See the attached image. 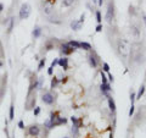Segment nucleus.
I'll return each mask as SVG.
<instances>
[{
  "mask_svg": "<svg viewBox=\"0 0 146 138\" xmlns=\"http://www.w3.org/2000/svg\"><path fill=\"white\" fill-rule=\"evenodd\" d=\"M115 14H116V10H115V5L113 3H110L107 5V11H106V15H105V18H106V22L107 23H112L113 20H115Z\"/></svg>",
  "mask_w": 146,
  "mask_h": 138,
  "instance_id": "nucleus-1",
  "label": "nucleus"
},
{
  "mask_svg": "<svg viewBox=\"0 0 146 138\" xmlns=\"http://www.w3.org/2000/svg\"><path fill=\"white\" fill-rule=\"evenodd\" d=\"M30 15V5L28 3H24L21 5L20 7V14H18V16H20V20H27Z\"/></svg>",
  "mask_w": 146,
  "mask_h": 138,
  "instance_id": "nucleus-2",
  "label": "nucleus"
},
{
  "mask_svg": "<svg viewBox=\"0 0 146 138\" xmlns=\"http://www.w3.org/2000/svg\"><path fill=\"white\" fill-rule=\"evenodd\" d=\"M42 100H43V103H44V104H46V105H52V104H54V102H55V98H54L52 93L48 92V93H44V94H43Z\"/></svg>",
  "mask_w": 146,
  "mask_h": 138,
  "instance_id": "nucleus-3",
  "label": "nucleus"
},
{
  "mask_svg": "<svg viewBox=\"0 0 146 138\" xmlns=\"http://www.w3.org/2000/svg\"><path fill=\"white\" fill-rule=\"evenodd\" d=\"M77 49H74V48H72L68 43L67 44H62L61 45V53L63 54V55H69V54H72V53H74Z\"/></svg>",
  "mask_w": 146,
  "mask_h": 138,
  "instance_id": "nucleus-4",
  "label": "nucleus"
},
{
  "mask_svg": "<svg viewBox=\"0 0 146 138\" xmlns=\"http://www.w3.org/2000/svg\"><path fill=\"white\" fill-rule=\"evenodd\" d=\"M88 60H89V64L91 67H97V59H96V55L93 53V54H89L88 55Z\"/></svg>",
  "mask_w": 146,
  "mask_h": 138,
  "instance_id": "nucleus-5",
  "label": "nucleus"
},
{
  "mask_svg": "<svg viewBox=\"0 0 146 138\" xmlns=\"http://www.w3.org/2000/svg\"><path fill=\"white\" fill-rule=\"evenodd\" d=\"M28 133H29L32 137H36V136L40 133V128H39V126H36V125L30 126V127L28 128Z\"/></svg>",
  "mask_w": 146,
  "mask_h": 138,
  "instance_id": "nucleus-6",
  "label": "nucleus"
},
{
  "mask_svg": "<svg viewBox=\"0 0 146 138\" xmlns=\"http://www.w3.org/2000/svg\"><path fill=\"white\" fill-rule=\"evenodd\" d=\"M112 88H111V84L110 83H101V86H100V90L102 92V94H105L106 97H108V92L111 90Z\"/></svg>",
  "mask_w": 146,
  "mask_h": 138,
  "instance_id": "nucleus-7",
  "label": "nucleus"
},
{
  "mask_svg": "<svg viewBox=\"0 0 146 138\" xmlns=\"http://www.w3.org/2000/svg\"><path fill=\"white\" fill-rule=\"evenodd\" d=\"M124 44H125V42L119 41V42H118V45H117L119 54H121V55H123V56H125V55H127V48H125V45H124Z\"/></svg>",
  "mask_w": 146,
  "mask_h": 138,
  "instance_id": "nucleus-8",
  "label": "nucleus"
},
{
  "mask_svg": "<svg viewBox=\"0 0 146 138\" xmlns=\"http://www.w3.org/2000/svg\"><path fill=\"white\" fill-rule=\"evenodd\" d=\"M107 102H108V108H110V110H111L112 112H115L116 111V103H115V100H113V98L112 97H107Z\"/></svg>",
  "mask_w": 146,
  "mask_h": 138,
  "instance_id": "nucleus-9",
  "label": "nucleus"
},
{
  "mask_svg": "<svg viewBox=\"0 0 146 138\" xmlns=\"http://www.w3.org/2000/svg\"><path fill=\"white\" fill-rule=\"evenodd\" d=\"M59 65H60L63 70H68V59H67V57H61V59H59Z\"/></svg>",
  "mask_w": 146,
  "mask_h": 138,
  "instance_id": "nucleus-10",
  "label": "nucleus"
},
{
  "mask_svg": "<svg viewBox=\"0 0 146 138\" xmlns=\"http://www.w3.org/2000/svg\"><path fill=\"white\" fill-rule=\"evenodd\" d=\"M71 28L73 31H79L82 28V23H79V21H77V20H73L71 22Z\"/></svg>",
  "mask_w": 146,
  "mask_h": 138,
  "instance_id": "nucleus-11",
  "label": "nucleus"
},
{
  "mask_svg": "<svg viewBox=\"0 0 146 138\" xmlns=\"http://www.w3.org/2000/svg\"><path fill=\"white\" fill-rule=\"evenodd\" d=\"M32 35H33V38H39L42 35V28L39 26H35L33 32H32Z\"/></svg>",
  "mask_w": 146,
  "mask_h": 138,
  "instance_id": "nucleus-12",
  "label": "nucleus"
},
{
  "mask_svg": "<svg viewBox=\"0 0 146 138\" xmlns=\"http://www.w3.org/2000/svg\"><path fill=\"white\" fill-rule=\"evenodd\" d=\"M65 124H67V119H65V117H57V119H56V121H55V127H56V126H60V125H65Z\"/></svg>",
  "mask_w": 146,
  "mask_h": 138,
  "instance_id": "nucleus-13",
  "label": "nucleus"
},
{
  "mask_svg": "<svg viewBox=\"0 0 146 138\" xmlns=\"http://www.w3.org/2000/svg\"><path fill=\"white\" fill-rule=\"evenodd\" d=\"M48 21L50 22V23H55V25H60L61 23V20L59 18V17H54V16H49V20Z\"/></svg>",
  "mask_w": 146,
  "mask_h": 138,
  "instance_id": "nucleus-14",
  "label": "nucleus"
},
{
  "mask_svg": "<svg viewBox=\"0 0 146 138\" xmlns=\"http://www.w3.org/2000/svg\"><path fill=\"white\" fill-rule=\"evenodd\" d=\"M44 14H46L48 16L52 15V5L45 4V5H44Z\"/></svg>",
  "mask_w": 146,
  "mask_h": 138,
  "instance_id": "nucleus-15",
  "label": "nucleus"
},
{
  "mask_svg": "<svg viewBox=\"0 0 146 138\" xmlns=\"http://www.w3.org/2000/svg\"><path fill=\"white\" fill-rule=\"evenodd\" d=\"M144 93H145V86H141V87L139 88L138 93H136V100L141 99V97L144 95Z\"/></svg>",
  "mask_w": 146,
  "mask_h": 138,
  "instance_id": "nucleus-16",
  "label": "nucleus"
},
{
  "mask_svg": "<svg viewBox=\"0 0 146 138\" xmlns=\"http://www.w3.org/2000/svg\"><path fill=\"white\" fill-rule=\"evenodd\" d=\"M9 119H10V120H13V119H15V106H13V104H11V105H10Z\"/></svg>",
  "mask_w": 146,
  "mask_h": 138,
  "instance_id": "nucleus-17",
  "label": "nucleus"
},
{
  "mask_svg": "<svg viewBox=\"0 0 146 138\" xmlns=\"http://www.w3.org/2000/svg\"><path fill=\"white\" fill-rule=\"evenodd\" d=\"M68 44L74 49H80V43L77 42V41H71V42H68Z\"/></svg>",
  "mask_w": 146,
  "mask_h": 138,
  "instance_id": "nucleus-18",
  "label": "nucleus"
},
{
  "mask_svg": "<svg viewBox=\"0 0 146 138\" xmlns=\"http://www.w3.org/2000/svg\"><path fill=\"white\" fill-rule=\"evenodd\" d=\"M80 48L84 49V50H86V51H90L91 50V45L89 43H86V42H82L80 43Z\"/></svg>",
  "mask_w": 146,
  "mask_h": 138,
  "instance_id": "nucleus-19",
  "label": "nucleus"
},
{
  "mask_svg": "<svg viewBox=\"0 0 146 138\" xmlns=\"http://www.w3.org/2000/svg\"><path fill=\"white\" fill-rule=\"evenodd\" d=\"M73 3H74V0H62V6L63 7H69L73 5Z\"/></svg>",
  "mask_w": 146,
  "mask_h": 138,
  "instance_id": "nucleus-20",
  "label": "nucleus"
},
{
  "mask_svg": "<svg viewBox=\"0 0 146 138\" xmlns=\"http://www.w3.org/2000/svg\"><path fill=\"white\" fill-rule=\"evenodd\" d=\"M57 83H59V78L57 77H52V80H51V84H50V87H51V89H54V88H56V86H57Z\"/></svg>",
  "mask_w": 146,
  "mask_h": 138,
  "instance_id": "nucleus-21",
  "label": "nucleus"
},
{
  "mask_svg": "<svg viewBox=\"0 0 146 138\" xmlns=\"http://www.w3.org/2000/svg\"><path fill=\"white\" fill-rule=\"evenodd\" d=\"M71 121H72L73 126H77V127L80 126V125H79V121H78V119H77L76 116H72V117H71Z\"/></svg>",
  "mask_w": 146,
  "mask_h": 138,
  "instance_id": "nucleus-22",
  "label": "nucleus"
},
{
  "mask_svg": "<svg viewBox=\"0 0 146 138\" xmlns=\"http://www.w3.org/2000/svg\"><path fill=\"white\" fill-rule=\"evenodd\" d=\"M45 62H46V60H45V59H40V61H39V65H38V71L43 70V67L45 66Z\"/></svg>",
  "mask_w": 146,
  "mask_h": 138,
  "instance_id": "nucleus-23",
  "label": "nucleus"
},
{
  "mask_svg": "<svg viewBox=\"0 0 146 138\" xmlns=\"http://www.w3.org/2000/svg\"><path fill=\"white\" fill-rule=\"evenodd\" d=\"M95 15H96V21H97V23H101L102 18H101V12H100V10H96Z\"/></svg>",
  "mask_w": 146,
  "mask_h": 138,
  "instance_id": "nucleus-24",
  "label": "nucleus"
},
{
  "mask_svg": "<svg viewBox=\"0 0 146 138\" xmlns=\"http://www.w3.org/2000/svg\"><path fill=\"white\" fill-rule=\"evenodd\" d=\"M102 71H103V72H107V73L110 72V65H108L107 62H103V64H102Z\"/></svg>",
  "mask_w": 146,
  "mask_h": 138,
  "instance_id": "nucleus-25",
  "label": "nucleus"
},
{
  "mask_svg": "<svg viewBox=\"0 0 146 138\" xmlns=\"http://www.w3.org/2000/svg\"><path fill=\"white\" fill-rule=\"evenodd\" d=\"M136 100V93H134V92H132L130 93V103L132 104H134V102Z\"/></svg>",
  "mask_w": 146,
  "mask_h": 138,
  "instance_id": "nucleus-26",
  "label": "nucleus"
},
{
  "mask_svg": "<svg viewBox=\"0 0 146 138\" xmlns=\"http://www.w3.org/2000/svg\"><path fill=\"white\" fill-rule=\"evenodd\" d=\"M133 34L135 37H139V34H140V31H139V28L136 26H133Z\"/></svg>",
  "mask_w": 146,
  "mask_h": 138,
  "instance_id": "nucleus-27",
  "label": "nucleus"
},
{
  "mask_svg": "<svg viewBox=\"0 0 146 138\" xmlns=\"http://www.w3.org/2000/svg\"><path fill=\"white\" fill-rule=\"evenodd\" d=\"M134 111H135V106H134V104H132V105H130V109H129V112H128V115H129V117H132V116H133Z\"/></svg>",
  "mask_w": 146,
  "mask_h": 138,
  "instance_id": "nucleus-28",
  "label": "nucleus"
},
{
  "mask_svg": "<svg viewBox=\"0 0 146 138\" xmlns=\"http://www.w3.org/2000/svg\"><path fill=\"white\" fill-rule=\"evenodd\" d=\"M101 81H102V83H108L107 82V78H106V76H105V72L103 71H101Z\"/></svg>",
  "mask_w": 146,
  "mask_h": 138,
  "instance_id": "nucleus-29",
  "label": "nucleus"
},
{
  "mask_svg": "<svg viewBox=\"0 0 146 138\" xmlns=\"http://www.w3.org/2000/svg\"><path fill=\"white\" fill-rule=\"evenodd\" d=\"M39 112H40V108H39V106H35V108L33 109V114H34L35 116H38Z\"/></svg>",
  "mask_w": 146,
  "mask_h": 138,
  "instance_id": "nucleus-30",
  "label": "nucleus"
},
{
  "mask_svg": "<svg viewBox=\"0 0 146 138\" xmlns=\"http://www.w3.org/2000/svg\"><path fill=\"white\" fill-rule=\"evenodd\" d=\"M12 27H13V18H10V25H9V29H7L9 33L12 31Z\"/></svg>",
  "mask_w": 146,
  "mask_h": 138,
  "instance_id": "nucleus-31",
  "label": "nucleus"
},
{
  "mask_svg": "<svg viewBox=\"0 0 146 138\" xmlns=\"http://www.w3.org/2000/svg\"><path fill=\"white\" fill-rule=\"evenodd\" d=\"M18 127H20L21 130H23V128H24V124H23V120H20V121H18Z\"/></svg>",
  "mask_w": 146,
  "mask_h": 138,
  "instance_id": "nucleus-32",
  "label": "nucleus"
},
{
  "mask_svg": "<svg viewBox=\"0 0 146 138\" xmlns=\"http://www.w3.org/2000/svg\"><path fill=\"white\" fill-rule=\"evenodd\" d=\"M108 81H110V82H113V81H115L113 75H112V73H110V72H108Z\"/></svg>",
  "mask_w": 146,
  "mask_h": 138,
  "instance_id": "nucleus-33",
  "label": "nucleus"
},
{
  "mask_svg": "<svg viewBox=\"0 0 146 138\" xmlns=\"http://www.w3.org/2000/svg\"><path fill=\"white\" fill-rule=\"evenodd\" d=\"M84 18H85V14H83V15L80 16V18L78 20V21H79V23H82V25L84 23Z\"/></svg>",
  "mask_w": 146,
  "mask_h": 138,
  "instance_id": "nucleus-34",
  "label": "nucleus"
},
{
  "mask_svg": "<svg viewBox=\"0 0 146 138\" xmlns=\"http://www.w3.org/2000/svg\"><path fill=\"white\" fill-rule=\"evenodd\" d=\"M95 31H96V32H101V31H102V25L99 23V25L96 26V29H95Z\"/></svg>",
  "mask_w": 146,
  "mask_h": 138,
  "instance_id": "nucleus-35",
  "label": "nucleus"
},
{
  "mask_svg": "<svg viewBox=\"0 0 146 138\" xmlns=\"http://www.w3.org/2000/svg\"><path fill=\"white\" fill-rule=\"evenodd\" d=\"M57 64H59V59H55V60L51 62V66H52V67H55V66H56Z\"/></svg>",
  "mask_w": 146,
  "mask_h": 138,
  "instance_id": "nucleus-36",
  "label": "nucleus"
},
{
  "mask_svg": "<svg viewBox=\"0 0 146 138\" xmlns=\"http://www.w3.org/2000/svg\"><path fill=\"white\" fill-rule=\"evenodd\" d=\"M46 1H48L49 5H54L55 3H56V0H46Z\"/></svg>",
  "mask_w": 146,
  "mask_h": 138,
  "instance_id": "nucleus-37",
  "label": "nucleus"
},
{
  "mask_svg": "<svg viewBox=\"0 0 146 138\" xmlns=\"http://www.w3.org/2000/svg\"><path fill=\"white\" fill-rule=\"evenodd\" d=\"M52 70H54V67H52V66H50V67H49V70H48V75H52Z\"/></svg>",
  "mask_w": 146,
  "mask_h": 138,
  "instance_id": "nucleus-38",
  "label": "nucleus"
},
{
  "mask_svg": "<svg viewBox=\"0 0 146 138\" xmlns=\"http://www.w3.org/2000/svg\"><path fill=\"white\" fill-rule=\"evenodd\" d=\"M3 10H4V5H3L1 3H0V14L3 12Z\"/></svg>",
  "mask_w": 146,
  "mask_h": 138,
  "instance_id": "nucleus-39",
  "label": "nucleus"
},
{
  "mask_svg": "<svg viewBox=\"0 0 146 138\" xmlns=\"http://www.w3.org/2000/svg\"><path fill=\"white\" fill-rule=\"evenodd\" d=\"M97 4H99V6H102V4H103V0H99V1H97Z\"/></svg>",
  "mask_w": 146,
  "mask_h": 138,
  "instance_id": "nucleus-40",
  "label": "nucleus"
},
{
  "mask_svg": "<svg viewBox=\"0 0 146 138\" xmlns=\"http://www.w3.org/2000/svg\"><path fill=\"white\" fill-rule=\"evenodd\" d=\"M67 78H68V77H63V80H61V82H62V83H66V82H67Z\"/></svg>",
  "mask_w": 146,
  "mask_h": 138,
  "instance_id": "nucleus-41",
  "label": "nucleus"
},
{
  "mask_svg": "<svg viewBox=\"0 0 146 138\" xmlns=\"http://www.w3.org/2000/svg\"><path fill=\"white\" fill-rule=\"evenodd\" d=\"M144 21H145V23H146V16L144 17Z\"/></svg>",
  "mask_w": 146,
  "mask_h": 138,
  "instance_id": "nucleus-42",
  "label": "nucleus"
},
{
  "mask_svg": "<svg viewBox=\"0 0 146 138\" xmlns=\"http://www.w3.org/2000/svg\"><path fill=\"white\" fill-rule=\"evenodd\" d=\"M93 3H96V0H93Z\"/></svg>",
  "mask_w": 146,
  "mask_h": 138,
  "instance_id": "nucleus-43",
  "label": "nucleus"
},
{
  "mask_svg": "<svg viewBox=\"0 0 146 138\" xmlns=\"http://www.w3.org/2000/svg\"><path fill=\"white\" fill-rule=\"evenodd\" d=\"M63 138H68V137H63Z\"/></svg>",
  "mask_w": 146,
  "mask_h": 138,
  "instance_id": "nucleus-44",
  "label": "nucleus"
},
{
  "mask_svg": "<svg viewBox=\"0 0 146 138\" xmlns=\"http://www.w3.org/2000/svg\"><path fill=\"white\" fill-rule=\"evenodd\" d=\"M0 48H1V44H0Z\"/></svg>",
  "mask_w": 146,
  "mask_h": 138,
  "instance_id": "nucleus-45",
  "label": "nucleus"
}]
</instances>
